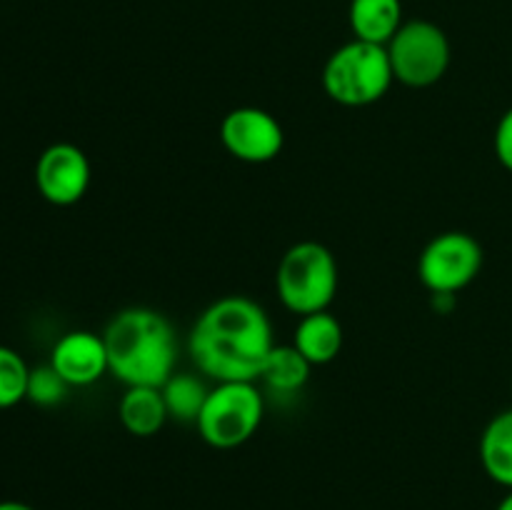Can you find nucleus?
Returning <instances> with one entry per match:
<instances>
[{
  "label": "nucleus",
  "mask_w": 512,
  "mask_h": 510,
  "mask_svg": "<svg viewBox=\"0 0 512 510\" xmlns=\"http://www.w3.org/2000/svg\"><path fill=\"white\" fill-rule=\"evenodd\" d=\"M273 348V325L268 313L245 295H225L210 303L188 335V353L195 368L215 383H255Z\"/></svg>",
  "instance_id": "f257e3e1"
},
{
  "label": "nucleus",
  "mask_w": 512,
  "mask_h": 510,
  "mask_svg": "<svg viewBox=\"0 0 512 510\" xmlns=\"http://www.w3.org/2000/svg\"><path fill=\"white\" fill-rule=\"evenodd\" d=\"M108 368L125 388H160L178 363V335L173 323L153 308H125L103 330Z\"/></svg>",
  "instance_id": "f03ea898"
},
{
  "label": "nucleus",
  "mask_w": 512,
  "mask_h": 510,
  "mask_svg": "<svg viewBox=\"0 0 512 510\" xmlns=\"http://www.w3.org/2000/svg\"><path fill=\"white\" fill-rule=\"evenodd\" d=\"M395 83L385 45L353 38L330 53L323 65V90L333 103L363 108L383 98Z\"/></svg>",
  "instance_id": "7ed1b4c3"
},
{
  "label": "nucleus",
  "mask_w": 512,
  "mask_h": 510,
  "mask_svg": "<svg viewBox=\"0 0 512 510\" xmlns=\"http://www.w3.org/2000/svg\"><path fill=\"white\" fill-rule=\"evenodd\" d=\"M275 288L280 303L300 318L328 310L338 293V260L318 240H300L280 258Z\"/></svg>",
  "instance_id": "20e7f679"
},
{
  "label": "nucleus",
  "mask_w": 512,
  "mask_h": 510,
  "mask_svg": "<svg viewBox=\"0 0 512 510\" xmlns=\"http://www.w3.org/2000/svg\"><path fill=\"white\" fill-rule=\"evenodd\" d=\"M263 415L265 400L253 380H225L208 390L195 425L210 448L233 450L258 433Z\"/></svg>",
  "instance_id": "39448f33"
},
{
  "label": "nucleus",
  "mask_w": 512,
  "mask_h": 510,
  "mask_svg": "<svg viewBox=\"0 0 512 510\" xmlns=\"http://www.w3.org/2000/svg\"><path fill=\"white\" fill-rule=\"evenodd\" d=\"M385 48L395 80L408 88H430L450 68L448 35L430 20L403 23Z\"/></svg>",
  "instance_id": "423d86ee"
},
{
  "label": "nucleus",
  "mask_w": 512,
  "mask_h": 510,
  "mask_svg": "<svg viewBox=\"0 0 512 510\" xmlns=\"http://www.w3.org/2000/svg\"><path fill=\"white\" fill-rule=\"evenodd\" d=\"M483 268V248L473 235L448 230L430 240L418 258V278L433 295H455L468 288Z\"/></svg>",
  "instance_id": "0eeeda50"
},
{
  "label": "nucleus",
  "mask_w": 512,
  "mask_h": 510,
  "mask_svg": "<svg viewBox=\"0 0 512 510\" xmlns=\"http://www.w3.org/2000/svg\"><path fill=\"white\" fill-rule=\"evenodd\" d=\"M220 143L243 163H270L283 153L285 133L283 125L268 110L243 105L230 110L220 123Z\"/></svg>",
  "instance_id": "6e6552de"
},
{
  "label": "nucleus",
  "mask_w": 512,
  "mask_h": 510,
  "mask_svg": "<svg viewBox=\"0 0 512 510\" xmlns=\"http://www.w3.org/2000/svg\"><path fill=\"white\" fill-rule=\"evenodd\" d=\"M35 185L48 203L75 205L90 185V160L78 145L53 143L35 163Z\"/></svg>",
  "instance_id": "1a4fd4ad"
},
{
  "label": "nucleus",
  "mask_w": 512,
  "mask_h": 510,
  "mask_svg": "<svg viewBox=\"0 0 512 510\" xmlns=\"http://www.w3.org/2000/svg\"><path fill=\"white\" fill-rule=\"evenodd\" d=\"M50 365L58 370V375L70 388L98 383L105 373H110L103 335H95L90 330H70L53 345Z\"/></svg>",
  "instance_id": "9d476101"
},
{
  "label": "nucleus",
  "mask_w": 512,
  "mask_h": 510,
  "mask_svg": "<svg viewBox=\"0 0 512 510\" xmlns=\"http://www.w3.org/2000/svg\"><path fill=\"white\" fill-rule=\"evenodd\" d=\"M293 345L310 365H328L343 350V325L328 310L303 315L293 333Z\"/></svg>",
  "instance_id": "9b49d317"
},
{
  "label": "nucleus",
  "mask_w": 512,
  "mask_h": 510,
  "mask_svg": "<svg viewBox=\"0 0 512 510\" xmlns=\"http://www.w3.org/2000/svg\"><path fill=\"white\" fill-rule=\"evenodd\" d=\"M118 418L123 428L135 438H150L168 423V405L163 390L150 385H130L118 403Z\"/></svg>",
  "instance_id": "f8f14e48"
},
{
  "label": "nucleus",
  "mask_w": 512,
  "mask_h": 510,
  "mask_svg": "<svg viewBox=\"0 0 512 510\" xmlns=\"http://www.w3.org/2000/svg\"><path fill=\"white\" fill-rule=\"evenodd\" d=\"M348 20L358 40L388 45L403 25V3L400 0H350Z\"/></svg>",
  "instance_id": "ddd939ff"
},
{
  "label": "nucleus",
  "mask_w": 512,
  "mask_h": 510,
  "mask_svg": "<svg viewBox=\"0 0 512 510\" xmlns=\"http://www.w3.org/2000/svg\"><path fill=\"white\" fill-rule=\"evenodd\" d=\"M480 463L490 480L512 490V408L485 425L480 435Z\"/></svg>",
  "instance_id": "4468645a"
},
{
  "label": "nucleus",
  "mask_w": 512,
  "mask_h": 510,
  "mask_svg": "<svg viewBox=\"0 0 512 510\" xmlns=\"http://www.w3.org/2000/svg\"><path fill=\"white\" fill-rule=\"evenodd\" d=\"M310 368L313 365L298 353V348L293 343L275 345L270 350L268 360H265L263 370H260L258 380H263L275 393H295V390H300L308 383Z\"/></svg>",
  "instance_id": "2eb2a0df"
},
{
  "label": "nucleus",
  "mask_w": 512,
  "mask_h": 510,
  "mask_svg": "<svg viewBox=\"0 0 512 510\" xmlns=\"http://www.w3.org/2000/svg\"><path fill=\"white\" fill-rule=\"evenodd\" d=\"M163 398L168 405L170 418L180 420V423H195L203 410L205 398H208V390L200 378L190 373H173L163 385Z\"/></svg>",
  "instance_id": "dca6fc26"
},
{
  "label": "nucleus",
  "mask_w": 512,
  "mask_h": 510,
  "mask_svg": "<svg viewBox=\"0 0 512 510\" xmlns=\"http://www.w3.org/2000/svg\"><path fill=\"white\" fill-rule=\"evenodd\" d=\"M30 368L23 355L8 345H0V410L13 408L28 398Z\"/></svg>",
  "instance_id": "f3484780"
},
{
  "label": "nucleus",
  "mask_w": 512,
  "mask_h": 510,
  "mask_svg": "<svg viewBox=\"0 0 512 510\" xmlns=\"http://www.w3.org/2000/svg\"><path fill=\"white\" fill-rule=\"evenodd\" d=\"M68 388L70 385L60 378L53 365H40V368H30L28 398L25 400L40 405V408H53V405L63 403Z\"/></svg>",
  "instance_id": "a211bd4d"
},
{
  "label": "nucleus",
  "mask_w": 512,
  "mask_h": 510,
  "mask_svg": "<svg viewBox=\"0 0 512 510\" xmlns=\"http://www.w3.org/2000/svg\"><path fill=\"white\" fill-rule=\"evenodd\" d=\"M493 145H495V155H498L500 165L512 173V108L505 110L503 118L498 120Z\"/></svg>",
  "instance_id": "6ab92c4d"
},
{
  "label": "nucleus",
  "mask_w": 512,
  "mask_h": 510,
  "mask_svg": "<svg viewBox=\"0 0 512 510\" xmlns=\"http://www.w3.org/2000/svg\"><path fill=\"white\" fill-rule=\"evenodd\" d=\"M0 510H35V508H30L28 503H20V500H3V503H0Z\"/></svg>",
  "instance_id": "aec40b11"
},
{
  "label": "nucleus",
  "mask_w": 512,
  "mask_h": 510,
  "mask_svg": "<svg viewBox=\"0 0 512 510\" xmlns=\"http://www.w3.org/2000/svg\"><path fill=\"white\" fill-rule=\"evenodd\" d=\"M495 510H512V490H508V495H505L503 500L498 503V508Z\"/></svg>",
  "instance_id": "412c9836"
}]
</instances>
